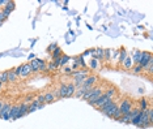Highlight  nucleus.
<instances>
[{
  "label": "nucleus",
  "mask_w": 153,
  "mask_h": 129,
  "mask_svg": "<svg viewBox=\"0 0 153 129\" xmlns=\"http://www.w3.org/2000/svg\"><path fill=\"white\" fill-rule=\"evenodd\" d=\"M72 77H73V80H75V82H73L75 88L79 89V88H81L82 82H84L85 78L88 77V71L87 69H77V71L72 72Z\"/></svg>",
  "instance_id": "nucleus-1"
},
{
  "label": "nucleus",
  "mask_w": 153,
  "mask_h": 129,
  "mask_svg": "<svg viewBox=\"0 0 153 129\" xmlns=\"http://www.w3.org/2000/svg\"><path fill=\"white\" fill-rule=\"evenodd\" d=\"M99 110H101V112L105 115V116L113 117V115L115 114L116 110H118V104H116V100H114V99L109 100V102H107L105 106H102V107L99 108Z\"/></svg>",
  "instance_id": "nucleus-2"
},
{
  "label": "nucleus",
  "mask_w": 153,
  "mask_h": 129,
  "mask_svg": "<svg viewBox=\"0 0 153 129\" xmlns=\"http://www.w3.org/2000/svg\"><path fill=\"white\" fill-rule=\"evenodd\" d=\"M102 94H104V88H102V86H93L90 90V97H89V99H88V103L92 106L93 102H96Z\"/></svg>",
  "instance_id": "nucleus-3"
},
{
  "label": "nucleus",
  "mask_w": 153,
  "mask_h": 129,
  "mask_svg": "<svg viewBox=\"0 0 153 129\" xmlns=\"http://www.w3.org/2000/svg\"><path fill=\"white\" fill-rule=\"evenodd\" d=\"M132 108H133V104H132V102L128 99V98H124V99L121 102V104L118 106V110L122 112V115L130 114Z\"/></svg>",
  "instance_id": "nucleus-4"
},
{
  "label": "nucleus",
  "mask_w": 153,
  "mask_h": 129,
  "mask_svg": "<svg viewBox=\"0 0 153 129\" xmlns=\"http://www.w3.org/2000/svg\"><path fill=\"white\" fill-rule=\"evenodd\" d=\"M152 54L151 52H147V51H144V52H141V57H140V61H139V65L141 67V68H144V67L147 65V64L149 63V61L152 60Z\"/></svg>",
  "instance_id": "nucleus-5"
},
{
  "label": "nucleus",
  "mask_w": 153,
  "mask_h": 129,
  "mask_svg": "<svg viewBox=\"0 0 153 129\" xmlns=\"http://www.w3.org/2000/svg\"><path fill=\"white\" fill-rule=\"evenodd\" d=\"M15 8H16L15 1H7V4H5L4 8L1 9V12H3V15H4V17L8 18V16L11 15V12H12V11H15Z\"/></svg>",
  "instance_id": "nucleus-6"
},
{
  "label": "nucleus",
  "mask_w": 153,
  "mask_h": 129,
  "mask_svg": "<svg viewBox=\"0 0 153 129\" xmlns=\"http://www.w3.org/2000/svg\"><path fill=\"white\" fill-rule=\"evenodd\" d=\"M97 81H98V77H97V76H94V74L88 76V77L85 78V81L82 82L81 86H85V88H93V86L97 83Z\"/></svg>",
  "instance_id": "nucleus-7"
},
{
  "label": "nucleus",
  "mask_w": 153,
  "mask_h": 129,
  "mask_svg": "<svg viewBox=\"0 0 153 129\" xmlns=\"http://www.w3.org/2000/svg\"><path fill=\"white\" fill-rule=\"evenodd\" d=\"M109 100H111V99H109V98H107L105 94H102L101 97H99L98 99L96 100V102H93V104H92V106H94V107H97V108H98V110H99V108H101L102 106H105V104H106V103L109 102Z\"/></svg>",
  "instance_id": "nucleus-8"
},
{
  "label": "nucleus",
  "mask_w": 153,
  "mask_h": 129,
  "mask_svg": "<svg viewBox=\"0 0 153 129\" xmlns=\"http://www.w3.org/2000/svg\"><path fill=\"white\" fill-rule=\"evenodd\" d=\"M32 67H30L29 63L26 64H22L21 65V73H20V77H27L29 74H32Z\"/></svg>",
  "instance_id": "nucleus-9"
},
{
  "label": "nucleus",
  "mask_w": 153,
  "mask_h": 129,
  "mask_svg": "<svg viewBox=\"0 0 153 129\" xmlns=\"http://www.w3.org/2000/svg\"><path fill=\"white\" fill-rule=\"evenodd\" d=\"M92 56H93V59H96V60H102L104 56H105V50L101 48V47H98V48L92 51Z\"/></svg>",
  "instance_id": "nucleus-10"
},
{
  "label": "nucleus",
  "mask_w": 153,
  "mask_h": 129,
  "mask_svg": "<svg viewBox=\"0 0 153 129\" xmlns=\"http://www.w3.org/2000/svg\"><path fill=\"white\" fill-rule=\"evenodd\" d=\"M46 104H39V103L37 102V100H33L32 103L29 104V110H27V114H32V112H34V111H37V110H42V108L44 107Z\"/></svg>",
  "instance_id": "nucleus-11"
},
{
  "label": "nucleus",
  "mask_w": 153,
  "mask_h": 129,
  "mask_svg": "<svg viewBox=\"0 0 153 129\" xmlns=\"http://www.w3.org/2000/svg\"><path fill=\"white\" fill-rule=\"evenodd\" d=\"M27 110H29V104H27V103H22V104H20V111H18V115H17V117H16V120H18L20 117L27 115Z\"/></svg>",
  "instance_id": "nucleus-12"
},
{
  "label": "nucleus",
  "mask_w": 153,
  "mask_h": 129,
  "mask_svg": "<svg viewBox=\"0 0 153 129\" xmlns=\"http://www.w3.org/2000/svg\"><path fill=\"white\" fill-rule=\"evenodd\" d=\"M89 89H92V88H85V86H81V88L76 89V91H75V95H73V97H76V98H82V97H84V94L89 90Z\"/></svg>",
  "instance_id": "nucleus-13"
},
{
  "label": "nucleus",
  "mask_w": 153,
  "mask_h": 129,
  "mask_svg": "<svg viewBox=\"0 0 153 129\" xmlns=\"http://www.w3.org/2000/svg\"><path fill=\"white\" fill-rule=\"evenodd\" d=\"M75 91H76V88H75L73 83H67V94L66 98H71L75 95Z\"/></svg>",
  "instance_id": "nucleus-14"
},
{
  "label": "nucleus",
  "mask_w": 153,
  "mask_h": 129,
  "mask_svg": "<svg viewBox=\"0 0 153 129\" xmlns=\"http://www.w3.org/2000/svg\"><path fill=\"white\" fill-rule=\"evenodd\" d=\"M18 111H20V106H12V107H11V111H9L11 119L16 120V117H17V115H18Z\"/></svg>",
  "instance_id": "nucleus-15"
},
{
  "label": "nucleus",
  "mask_w": 153,
  "mask_h": 129,
  "mask_svg": "<svg viewBox=\"0 0 153 129\" xmlns=\"http://www.w3.org/2000/svg\"><path fill=\"white\" fill-rule=\"evenodd\" d=\"M58 94H59V98H66V94H67V83H60V86L58 88Z\"/></svg>",
  "instance_id": "nucleus-16"
},
{
  "label": "nucleus",
  "mask_w": 153,
  "mask_h": 129,
  "mask_svg": "<svg viewBox=\"0 0 153 129\" xmlns=\"http://www.w3.org/2000/svg\"><path fill=\"white\" fill-rule=\"evenodd\" d=\"M149 107V102L148 99H145V98H143V99H140V102H139V110L140 111H145L147 108Z\"/></svg>",
  "instance_id": "nucleus-17"
},
{
  "label": "nucleus",
  "mask_w": 153,
  "mask_h": 129,
  "mask_svg": "<svg viewBox=\"0 0 153 129\" xmlns=\"http://www.w3.org/2000/svg\"><path fill=\"white\" fill-rule=\"evenodd\" d=\"M30 67H32V72L33 73H37V72H39V65H38V59H33L32 61H30Z\"/></svg>",
  "instance_id": "nucleus-18"
},
{
  "label": "nucleus",
  "mask_w": 153,
  "mask_h": 129,
  "mask_svg": "<svg viewBox=\"0 0 153 129\" xmlns=\"http://www.w3.org/2000/svg\"><path fill=\"white\" fill-rule=\"evenodd\" d=\"M140 57H141V51H137V50H135L133 51V56H132V64H139V61H140Z\"/></svg>",
  "instance_id": "nucleus-19"
},
{
  "label": "nucleus",
  "mask_w": 153,
  "mask_h": 129,
  "mask_svg": "<svg viewBox=\"0 0 153 129\" xmlns=\"http://www.w3.org/2000/svg\"><path fill=\"white\" fill-rule=\"evenodd\" d=\"M54 100H56L55 99V97H54V93H51V91H49V93H46L44 94V103H52Z\"/></svg>",
  "instance_id": "nucleus-20"
},
{
  "label": "nucleus",
  "mask_w": 153,
  "mask_h": 129,
  "mask_svg": "<svg viewBox=\"0 0 153 129\" xmlns=\"http://www.w3.org/2000/svg\"><path fill=\"white\" fill-rule=\"evenodd\" d=\"M11 107H12V106H11L9 103H3V107H1V110H0V117H3L7 112H9Z\"/></svg>",
  "instance_id": "nucleus-21"
},
{
  "label": "nucleus",
  "mask_w": 153,
  "mask_h": 129,
  "mask_svg": "<svg viewBox=\"0 0 153 129\" xmlns=\"http://www.w3.org/2000/svg\"><path fill=\"white\" fill-rule=\"evenodd\" d=\"M122 65H123V68H126V69L132 68V59H131V56L127 55V57L124 59V61L122 63Z\"/></svg>",
  "instance_id": "nucleus-22"
},
{
  "label": "nucleus",
  "mask_w": 153,
  "mask_h": 129,
  "mask_svg": "<svg viewBox=\"0 0 153 129\" xmlns=\"http://www.w3.org/2000/svg\"><path fill=\"white\" fill-rule=\"evenodd\" d=\"M104 94L106 95L109 99H114V97H115V94H116V90L114 88H109L106 91H104Z\"/></svg>",
  "instance_id": "nucleus-23"
},
{
  "label": "nucleus",
  "mask_w": 153,
  "mask_h": 129,
  "mask_svg": "<svg viewBox=\"0 0 153 129\" xmlns=\"http://www.w3.org/2000/svg\"><path fill=\"white\" fill-rule=\"evenodd\" d=\"M8 73V82H17L18 81V77L13 73V71H7Z\"/></svg>",
  "instance_id": "nucleus-24"
},
{
  "label": "nucleus",
  "mask_w": 153,
  "mask_h": 129,
  "mask_svg": "<svg viewBox=\"0 0 153 129\" xmlns=\"http://www.w3.org/2000/svg\"><path fill=\"white\" fill-rule=\"evenodd\" d=\"M127 57V51L124 48H122L121 51H119V56H118V59H119V64H122L124 61V59Z\"/></svg>",
  "instance_id": "nucleus-25"
},
{
  "label": "nucleus",
  "mask_w": 153,
  "mask_h": 129,
  "mask_svg": "<svg viewBox=\"0 0 153 129\" xmlns=\"http://www.w3.org/2000/svg\"><path fill=\"white\" fill-rule=\"evenodd\" d=\"M119 121L124 123V124H131V115H130V114L123 115V116L121 117V120H119Z\"/></svg>",
  "instance_id": "nucleus-26"
},
{
  "label": "nucleus",
  "mask_w": 153,
  "mask_h": 129,
  "mask_svg": "<svg viewBox=\"0 0 153 129\" xmlns=\"http://www.w3.org/2000/svg\"><path fill=\"white\" fill-rule=\"evenodd\" d=\"M69 60H71V57H69L68 55H62V57H60V64H59V67H66V64L68 63Z\"/></svg>",
  "instance_id": "nucleus-27"
},
{
  "label": "nucleus",
  "mask_w": 153,
  "mask_h": 129,
  "mask_svg": "<svg viewBox=\"0 0 153 129\" xmlns=\"http://www.w3.org/2000/svg\"><path fill=\"white\" fill-rule=\"evenodd\" d=\"M143 71H145V72H148L149 74H152V72H153V59H152L151 61H149L148 64H147L145 67H144Z\"/></svg>",
  "instance_id": "nucleus-28"
},
{
  "label": "nucleus",
  "mask_w": 153,
  "mask_h": 129,
  "mask_svg": "<svg viewBox=\"0 0 153 129\" xmlns=\"http://www.w3.org/2000/svg\"><path fill=\"white\" fill-rule=\"evenodd\" d=\"M63 55V52H62V50L59 48V47H58L56 50H55L54 52H52V60H56V59H59L60 56Z\"/></svg>",
  "instance_id": "nucleus-29"
},
{
  "label": "nucleus",
  "mask_w": 153,
  "mask_h": 129,
  "mask_svg": "<svg viewBox=\"0 0 153 129\" xmlns=\"http://www.w3.org/2000/svg\"><path fill=\"white\" fill-rule=\"evenodd\" d=\"M38 65H39V71H46V69H47L46 61L42 60V59H38Z\"/></svg>",
  "instance_id": "nucleus-30"
},
{
  "label": "nucleus",
  "mask_w": 153,
  "mask_h": 129,
  "mask_svg": "<svg viewBox=\"0 0 153 129\" xmlns=\"http://www.w3.org/2000/svg\"><path fill=\"white\" fill-rule=\"evenodd\" d=\"M123 116V115H122V112L119 111V110H116L115 111V114L113 115V117H111V119H114V120H121V117Z\"/></svg>",
  "instance_id": "nucleus-31"
},
{
  "label": "nucleus",
  "mask_w": 153,
  "mask_h": 129,
  "mask_svg": "<svg viewBox=\"0 0 153 129\" xmlns=\"http://www.w3.org/2000/svg\"><path fill=\"white\" fill-rule=\"evenodd\" d=\"M1 83H8V73H7V71L1 73Z\"/></svg>",
  "instance_id": "nucleus-32"
},
{
  "label": "nucleus",
  "mask_w": 153,
  "mask_h": 129,
  "mask_svg": "<svg viewBox=\"0 0 153 129\" xmlns=\"http://www.w3.org/2000/svg\"><path fill=\"white\" fill-rule=\"evenodd\" d=\"M90 68H93V69H97V67H98V60H96V59H92V61H90Z\"/></svg>",
  "instance_id": "nucleus-33"
},
{
  "label": "nucleus",
  "mask_w": 153,
  "mask_h": 129,
  "mask_svg": "<svg viewBox=\"0 0 153 129\" xmlns=\"http://www.w3.org/2000/svg\"><path fill=\"white\" fill-rule=\"evenodd\" d=\"M35 100H37L39 104H46V103H44V94L39 95V97H37V98H35Z\"/></svg>",
  "instance_id": "nucleus-34"
},
{
  "label": "nucleus",
  "mask_w": 153,
  "mask_h": 129,
  "mask_svg": "<svg viewBox=\"0 0 153 129\" xmlns=\"http://www.w3.org/2000/svg\"><path fill=\"white\" fill-rule=\"evenodd\" d=\"M143 72V68H141L139 64H136L135 67H133V73H141Z\"/></svg>",
  "instance_id": "nucleus-35"
},
{
  "label": "nucleus",
  "mask_w": 153,
  "mask_h": 129,
  "mask_svg": "<svg viewBox=\"0 0 153 129\" xmlns=\"http://www.w3.org/2000/svg\"><path fill=\"white\" fill-rule=\"evenodd\" d=\"M105 59H107V60H111V50H105Z\"/></svg>",
  "instance_id": "nucleus-36"
},
{
  "label": "nucleus",
  "mask_w": 153,
  "mask_h": 129,
  "mask_svg": "<svg viewBox=\"0 0 153 129\" xmlns=\"http://www.w3.org/2000/svg\"><path fill=\"white\" fill-rule=\"evenodd\" d=\"M12 71H13V73L17 76V77H20V73H21V65H20V67H16V68L12 69Z\"/></svg>",
  "instance_id": "nucleus-37"
},
{
  "label": "nucleus",
  "mask_w": 153,
  "mask_h": 129,
  "mask_svg": "<svg viewBox=\"0 0 153 129\" xmlns=\"http://www.w3.org/2000/svg\"><path fill=\"white\" fill-rule=\"evenodd\" d=\"M63 72L67 74H72V72H73V69L69 68V67H63Z\"/></svg>",
  "instance_id": "nucleus-38"
},
{
  "label": "nucleus",
  "mask_w": 153,
  "mask_h": 129,
  "mask_svg": "<svg viewBox=\"0 0 153 129\" xmlns=\"http://www.w3.org/2000/svg\"><path fill=\"white\" fill-rule=\"evenodd\" d=\"M47 69H49V71H54V69H56V65L54 64V61H51V63L47 64Z\"/></svg>",
  "instance_id": "nucleus-39"
},
{
  "label": "nucleus",
  "mask_w": 153,
  "mask_h": 129,
  "mask_svg": "<svg viewBox=\"0 0 153 129\" xmlns=\"http://www.w3.org/2000/svg\"><path fill=\"white\" fill-rule=\"evenodd\" d=\"M33 100H34V99H33V95H30V94L27 95L26 98H25V103H27V104H30V103H32Z\"/></svg>",
  "instance_id": "nucleus-40"
},
{
  "label": "nucleus",
  "mask_w": 153,
  "mask_h": 129,
  "mask_svg": "<svg viewBox=\"0 0 153 129\" xmlns=\"http://www.w3.org/2000/svg\"><path fill=\"white\" fill-rule=\"evenodd\" d=\"M5 20H7V18L4 17V15H3V12H1V9H0V24L3 25V22H4Z\"/></svg>",
  "instance_id": "nucleus-41"
},
{
  "label": "nucleus",
  "mask_w": 153,
  "mask_h": 129,
  "mask_svg": "<svg viewBox=\"0 0 153 129\" xmlns=\"http://www.w3.org/2000/svg\"><path fill=\"white\" fill-rule=\"evenodd\" d=\"M58 47H56V44H51V46L49 47V51H51V52H54L55 50H56Z\"/></svg>",
  "instance_id": "nucleus-42"
},
{
  "label": "nucleus",
  "mask_w": 153,
  "mask_h": 129,
  "mask_svg": "<svg viewBox=\"0 0 153 129\" xmlns=\"http://www.w3.org/2000/svg\"><path fill=\"white\" fill-rule=\"evenodd\" d=\"M7 4V1H5V0H0V8L3 7V5H5Z\"/></svg>",
  "instance_id": "nucleus-43"
},
{
  "label": "nucleus",
  "mask_w": 153,
  "mask_h": 129,
  "mask_svg": "<svg viewBox=\"0 0 153 129\" xmlns=\"http://www.w3.org/2000/svg\"><path fill=\"white\" fill-rule=\"evenodd\" d=\"M1 107H3V102L0 100V110H1Z\"/></svg>",
  "instance_id": "nucleus-44"
},
{
  "label": "nucleus",
  "mask_w": 153,
  "mask_h": 129,
  "mask_svg": "<svg viewBox=\"0 0 153 129\" xmlns=\"http://www.w3.org/2000/svg\"><path fill=\"white\" fill-rule=\"evenodd\" d=\"M1 86H3V83H1V82H0V90H1Z\"/></svg>",
  "instance_id": "nucleus-45"
},
{
  "label": "nucleus",
  "mask_w": 153,
  "mask_h": 129,
  "mask_svg": "<svg viewBox=\"0 0 153 129\" xmlns=\"http://www.w3.org/2000/svg\"><path fill=\"white\" fill-rule=\"evenodd\" d=\"M0 82H1V73H0Z\"/></svg>",
  "instance_id": "nucleus-46"
},
{
  "label": "nucleus",
  "mask_w": 153,
  "mask_h": 129,
  "mask_svg": "<svg viewBox=\"0 0 153 129\" xmlns=\"http://www.w3.org/2000/svg\"><path fill=\"white\" fill-rule=\"evenodd\" d=\"M0 26H1V24H0Z\"/></svg>",
  "instance_id": "nucleus-47"
}]
</instances>
